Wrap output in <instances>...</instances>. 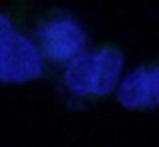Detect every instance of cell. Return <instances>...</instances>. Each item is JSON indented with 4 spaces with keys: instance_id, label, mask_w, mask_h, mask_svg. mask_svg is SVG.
<instances>
[{
    "instance_id": "3957f363",
    "label": "cell",
    "mask_w": 159,
    "mask_h": 147,
    "mask_svg": "<svg viewBox=\"0 0 159 147\" xmlns=\"http://www.w3.org/2000/svg\"><path fill=\"white\" fill-rule=\"evenodd\" d=\"M38 42L42 54L52 62H72L84 54L86 34L72 16L56 14L40 24Z\"/></svg>"
},
{
    "instance_id": "6da1fadb",
    "label": "cell",
    "mask_w": 159,
    "mask_h": 147,
    "mask_svg": "<svg viewBox=\"0 0 159 147\" xmlns=\"http://www.w3.org/2000/svg\"><path fill=\"white\" fill-rule=\"evenodd\" d=\"M121 68L123 54L117 46H99L70 62L66 87L78 97H103L116 90Z\"/></svg>"
},
{
    "instance_id": "7a4b0ae2",
    "label": "cell",
    "mask_w": 159,
    "mask_h": 147,
    "mask_svg": "<svg viewBox=\"0 0 159 147\" xmlns=\"http://www.w3.org/2000/svg\"><path fill=\"white\" fill-rule=\"evenodd\" d=\"M38 48L20 34L6 16H0V82L24 84L42 76Z\"/></svg>"
},
{
    "instance_id": "277c9868",
    "label": "cell",
    "mask_w": 159,
    "mask_h": 147,
    "mask_svg": "<svg viewBox=\"0 0 159 147\" xmlns=\"http://www.w3.org/2000/svg\"><path fill=\"white\" fill-rule=\"evenodd\" d=\"M117 101L127 109H151L159 105V62L135 68L117 87Z\"/></svg>"
}]
</instances>
